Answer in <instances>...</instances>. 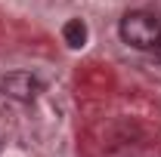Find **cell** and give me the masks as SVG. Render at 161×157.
<instances>
[{
  "label": "cell",
  "mask_w": 161,
  "mask_h": 157,
  "mask_svg": "<svg viewBox=\"0 0 161 157\" xmlns=\"http://www.w3.org/2000/svg\"><path fill=\"white\" fill-rule=\"evenodd\" d=\"M0 89H3V96L16 99V102H34L43 93V83L31 71H9L0 80Z\"/></svg>",
  "instance_id": "obj_2"
},
{
  "label": "cell",
  "mask_w": 161,
  "mask_h": 157,
  "mask_svg": "<svg viewBox=\"0 0 161 157\" xmlns=\"http://www.w3.org/2000/svg\"><path fill=\"white\" fill-rule=\"evenodd\" d=\"M118 34L133 49H155L161 40V22L152 13H146V9H133V13H127L121 19Z\"/></svg>",
  "instance_id": "obj_1"
},
{
  "label": "cell",
  "mask_w": 161,
  "mask_h": 157,
  "mask_svg": "<svg viewBox=\"0 0 161 157\" xmlns=\"http://www.w3.org/2000/svg\"><path fill=\"white\" fill-rule=\"evenodd\" d=\"M155 56H158V62H161V40H158V46H155Z\"/></svg>",
  "instance_id": "obj_4"
},
{
  "label": "cell",
  "mask_w": 161,
  "mask_h": 157,
  "mask_svg": "<svg viewBox=\"0 0 161 157\" xmlns=\"http://www.w3.org/2000/svg\"><path fill=\"white\" fill-rule=\"evenodd\" d=\"M62 37H65V43H68L71 49H80V46L87 43V25L80 19H68L65 28H62Z\"/></svg>",
  "instance_id": "obj_3"
}]
</instances>
